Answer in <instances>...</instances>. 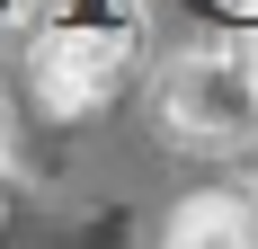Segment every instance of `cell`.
Segmentation results:
<instances>
[{
  "instance_id": "obj_4",
  "label": "cell",
  "mask_w": 258,
  "mask_h": 249,
  "mask_svg": "<svg viewBox=\"0 0 258 249\" xmlns=\"http://www.w3.org/2000/svg\"><path fill=\"white\" fill-rule=\"evenodd\" d=\"M9 18H53V0H9Z\"/></svg>"
},
{
  "instance_id": "obj_1",
  "label": "cell",
  "mask_w": 258,
  "mask_h": 249,
  "mask_svg": "<svg viewBox=\"0 0 258 249\" xmlns=\"http://www.w3.org/2000/svg\"><path fill=\"white\" fill-rule=\"evenodd\" d=\"M125 80V27H98V18H53L36 36V98L53 116H80L98 107L107 89Z\"/></svg>"
},
{
  "instance_id": "obj_3",
  "label": "cell",
  "mask_w": 258,
  "mask_h": 249,
  "mask_svg": "<svg viewBox=\"0 0 258 249\" xmlns=\"http://www.w3.org/2000/svg\"><path fill=\"white\" fill-rule=\"evenodd\" d=\"M169 249H258V223L240 196H187L169 223Z\"/></svg>"
},
{
  "instance_id": "obj_2",
  "label": "cell",
  "mask_w": 258,
  "mask_h": 249,
  "mask_svg": "<svg viewBox=\"0 0 258 249\" xmlns=\"http://www.w3.org/2000/svg\"><path fill=\"white\" fill-rule=\"evenodd\" d=\"M169 116L187 125V134H205V143H223V134H240V125L258 116V53H187L178 72H169Z\"/></svg>"
}]
</instances>
